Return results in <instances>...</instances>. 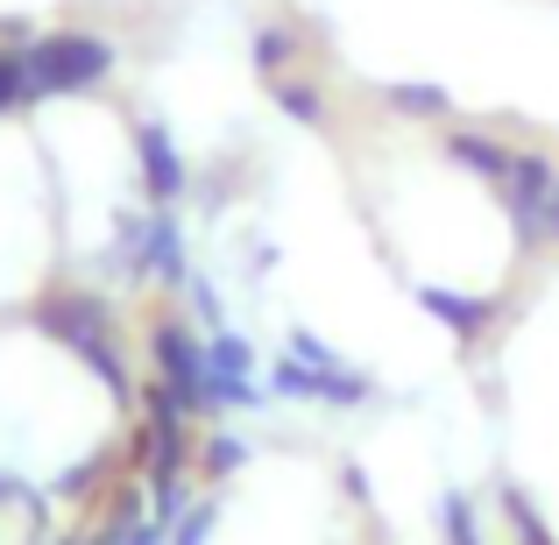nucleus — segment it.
I'll return each instance as SVG.
<instances>
[{
    "label": "nucleus",
    "instance_id": "423d86ee",
    "mask_svg": "<svg viewBox=\"0 0 559 545\" xmlns=\"http://www.w3.org/2000/svg\"><path fill=\"white\" fill-rule=\"evenodd\" d=\"M255 461V453H248V439H213V447H205V467H213V475H234V467H248Z\"/></svg>",
    "mask_w": 559,
    "mask_h": 545
},
{
    "label": "nucleus",
    "instance_id": "39448f33",
    "mask_svg": "<svg viewBox=\"0 0 559 545\" xmlns=\"http://www.w3.org/2000/svg\"><path fill=\"white\" fill-rule=\"evenodd\" d=\"M22 107H36V99H28V79H22V50H0V121H8V114H22Z\"/></svg>",
    "mask_w": 559,
    "mask_h": 545
},
{
    "label": "nucleus",
    "instance_id": "0eeeda50",
    "mask_svg": "<svg viewBox=\"0 0 559 545\" xmlns=\"http://www.w3.org/2000/svg\"><path fill=\"white\" fill-rule=\"evenodd\" d=\"M532 248H559V178H552V199H546V213H538V234H532Z\"/></svg>",
    "mask_w": 559,
    "mask_h": 545
},
{
    "label": "nucleus",
    "instance_id": "20e7f679",
    "mask_svg": "<svg viewBox=\"0 0 559 545\" xmlns=\"http://www.w3.org/2000/svg\"><path fill=\"white\" fill-rule=\"evenodd\" d=\"M439 545H489V532H481V510L467 489H447L439 496Z\"/></svg>",
    "mask_w": 559,
    "mask_h": 545
},
{
    "label": "nucleus",
    "instance_id": "f03ea898",
    "mask_svg": "<svg viewBox=\"0 0 559 545\" xmlns=\"http://www.w3.org/2000/svg\"><path fill=\"white\" fill-rule=\"evenodd\" d=\"M382 107L411 128H447L453 121V93L447 85H425V79H404V85H382Z\"/></svg>",
    "mask_w": 559,
    "mask_h": 545
},
{
    "label": "nucleus",
    "instance_id": "7ed1b4c3",
    "mask_svg": "<svg viewBox=\"0 0 559 545\" xmlns=\"http://www.w3.org/2000/svg\"><path fill=\"white\" fill-rule=\"evenodd\" d=\"M418 305L439 319V327H453L461 341H475V333L496 319V305H481V298H461V291H439V284H425V291H418Z\"/></svg>",
    "mask_w": 559,
    "mask_h": 545
},
{
    "label": "nucleus",
    "instance_id": "f257e3e1",
    "mask_svg": "<svg viewBox=\"0 0 559 545\" xmlns=\"http://www.w3.org/2000/svg\"><path fill=\"white\" fill-rule=\"evenodd\" d=\"M270 396H284V404H333V411H361L376 404V376L355 362H341L319 333H290V355L270 362Z\"/></svg>",
    "mask_w": 559,
    "mask_h": 545
}]
</instances>
